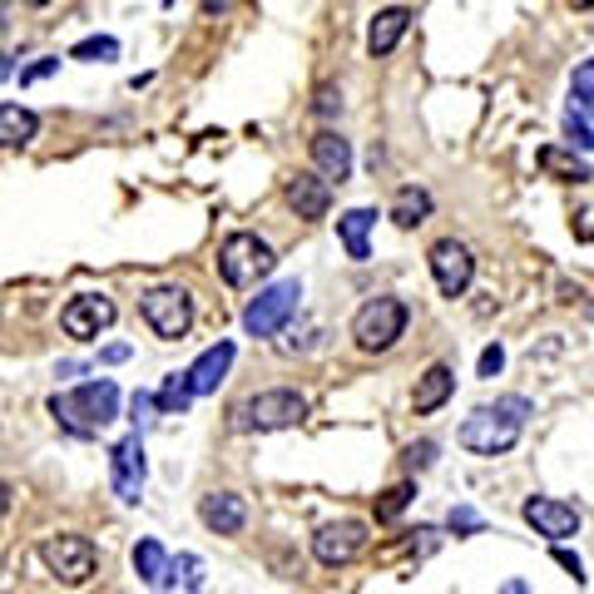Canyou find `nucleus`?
<instances>
[{"label":"nucleus","mask_w":594,"mask_h":594,"mask_svg":"<svg viewBox=\"0 0 594 594\" xmlns=\"http://www.w3.org/2000/svg\"><path fill=\"white\" fill-rule=\"evenodd\" d=\"M530 417V401L525 397H501L495 407H475L461 427V445L475 455H501L520 441V427Z\"/></svg>","instance_id":"nucleus-1"},{"label":"nucleus","mask_w":594,"mask_h":594,"mask_svg":"<svg viewBox=\"0 0 594 594\" xmlns=\"http://www.w3.org/2000/svg\"><path fill=\"white\" fill-rule=\"evenodd\" d=\"M50 411H55V421L70 437H94L100 427H110L120 417V387L114 381H84L65 397H50Z\"/></svg>","instance_id":"nucleus-2"},{"label":"nucleus","mask_w":594,"mask_h":594,"mask_svg":"<svg viewBox=\"0 0 594 594\" xmlns=\"http://www.w3.org/2000/svg\"><path fill=\"white\" fill-rule=\"evenodd\" d=\"M273 268H278V258H273V248L258 238V233H233V238H223L218 273H223L228 288H253V283L268 278Z\"/></svg>","instance_id":"nucleus-3"},{"label":"nucleus","mask_w":594,"mask_h":594,"mask_svg":"<svg viewBox=\"0 0 594 594\" xmlns=\"http://www.w3.org/2000/svg\"><path fill=\"white\" fill-rule=\"evenodd\" d=\"M307 417V401L297 391H258L233 407V431H283Z\"/></svg>","instance_id":"nucleus-4"},{"label":"nucleus","mask_w":594,"mask_h":594,"mask_svg":"<svg viewBox=\"0 0 594 594\" xmlns=\"http://www.w3.org/2000/svg\"><path fill=\"white\" fill-rule=\"evenodd\" d=\"M401 332H407V303L401 297H371L352 317V337L362 352H387V347H397Z\"/></svg>","instance_id":"nucleus-5"},{"label":"nucleus","mask_w":594,"mask_h":594,"mask_svg":"<svg viewBox=\"0 0 594 594\" xmlns=\"http://www.w3.org/2000/svg\"><path fill=\"white\" fill-rule=\"evenodd\" d=\"M140 313L164 342H178V337L194 327V297L184 288H174V283H164V288H148L140 297Z\"/></svg>","instance_id":"nucleus-6"},{"label":"nucleus","mask_w":594,"mask_h":594,"mask_svg":"<svg viewBox=\"0 0 594 594\" xmlns=\"http://www.w3.org/2000/svg\"><path fill=\"white\" fill-rule=\"evenodd\" d=\"M297 297H303V283H297V278L273 283V288H263L248 307H243V327H248L253 337L283 332V327H288V317L297 313Z\"/></svg>","instance_id":"nucleus-7"},{"label":"nucleus","mask_w":594,"mask_h":594,"mask_svg":"<svg viewBox=\"0 0 594 594\" xmlns=\"http://www.w3.org/2000/svg\"><path fill=\"white\" fill-rule=\"evenodd\" d=\"M40 560H45V570L60 580V585L80 590L84 580L94 575V545L84 535H55L40 545Z\"/></svg>","instance_id":"nucleus-8"},{"label":"nucleus","mask_w":594,"mask_h":594,"mask_svg":"<svg viewBox=\"0 0 594 594\" xmlns=\"http://www.w3.org/2000/svg\"><path fill=\"white\" fill-rule=\"evenodd\" d=\"M362 550H367V525L362 520H337V525H322L313 535V555H317V565H327V570L352 565Z\"/></svg>","instance_id":"nucleus-9"},{"label":"nucleus","mask_w":594,"mask_h":594,"mask_svg":"<svg viewBox=\"0 0 594 594\" xmlns=\"http://www.w3.org/2000/svg\"><path fill=\"white\" fill-rule=\"evenodd\" d=\"M110 322H114V303L104 293L70 297L65 313H60V327H65V337H74V342H94V337H100Z\"/></svg>","instance_id":"nucleus-10"},{"label":"nucleus","mask_w":594,"mask_h":594,"mask_svg":"<svg viewBox=\"0 0 594 594\" xmlns=\"http://www.w3.org/2000/svg\"><path fill=\"white\" fill-rule=\"evenodd\" d=\"M431 278H437V288L445 297H461L465 288H471V278H475L471 248H465V243H455V238H441L437 248H431Z\"/></svg>","instance_id":"nucleus-11"},{"label":"nucleus","mask_w":594,"mask_h":594,"mask_svg":"<svg viewBox=\"0 0 594 594\" xmlns=\"http://www.w3.org/2000/svg\"><path fill=\"white\" fill-rule=\"evenodd\" d=\"M110 481H114V495H120L124 505H134L144 495V441H140V431L124 437L110 451Z\"/></svg>","instance_id":"nucleus-12"},{"label":"nucleus","mask_w":594,"mask_h":594,"mask_svg":"<svg viewBox=\"0 0 594 594\" xmlns=\"http://www.w3.org/2000/svg\"><path fill=\"white\" fill-rule=\"evenodd\" d=\"M520 515H525L545 540H555V545H565L570 535H580V511L565 501H550V495H530V501L520 505Z\"/></svg>","instance_id":"nucleus-13"},{"label":"nucleus","mask_w":594,"mask_h":594,"mask_svg":"<svg viewBox=\"0 0 594 594\" xmlns=\"http://www.w3.org/2000/svg\"><path fill=\"white\" fill-rule=\"evenodd\" d=\"M198 520H204L214 535H238V530L248 525V505H243V495H233V491H214V495H204V505H198Z\"/></svg>","instance_id":"nucleus-14"},{"label":"nucleus","mask_w":594,"mask_h":594,"mask_svg":"<svg viewBox=\"0 0 594 594\" xmlns=\"http://www.w3.org/2000/svg\"><path fill=\"white\" fill-rule=\"evenodd\" d=\"M233 357H238V347H233V342H218V347H208V352L198 357L194 367H188V387H194V397H208V391L223 387V377H228Z\"/></svg>","instance_id":"nucleus-15"},{"label":"nucleus","mask_w":594,"mask_h":594,"mask_svg":"<svg viewBox=\"0 0 594 594\" xmlns=\"http://www.w3.org/2000/svg\"><path fill=\"white\" fill-rule=\"evenodd\" d=\"M288 204L297 208V218H327L332 208V184L322 174H297L288 184Z\"/></svg>","instance_id":"nucleus-16"},{"label":"nucleus","mask_w":594,"mask_h":594,"mask_svg":"<svg viewBox=\"0 0 594 594\" xmlns=\"http://www.w3.org/2000/svg\"><path fill=\"white\" fill-rule=\"evenodd\" d=\"M313 164H317V174L327 178V184H342L347 174H352V144L342 140V134H332V130H322L313 140Z\"/></svg>","instance_id":"nucleus-17"},{"label":"nucleus","mask_w":594,"mask_h":594,"mask_svg":"<svg viewBox=\"0 0 594 594\" xmlns=\"http://www.w3.org/2000/svg\"><path fill=\"white\" fill-rule=\"evenodd\" d=\"M407 25H411V10L407 6L381 10V16L371 20V30H367V50H371V55H391V50H397V40L407 35Z\"/></svg>","instance_id":"nucleus-18"},{"label":"nucleus","mask_w":594,"mask_h":594,"mask_svg":"<svg viewBox=\"0 0 594 594\" xmlns=\"http://www.w3.org/2000/svg\"><path fill=\"white\" fill-rule=\"evenodd\" d=\"M451 391H455V371L451 367H427V377L417 381V417H431V411L437 407H445V401H451Z\"/></svg>","instance_id":"nucleus-19"},{"label":"nucleus","mask_w":594,"mask_h":594,"mask_svg":"<svg viewBox=\"0 0 594 594\" xmlns=\"http://www.w3.org/2000/svg\"><path fill=\"white\" fill-rule=\"evenodd\" d=\"M371 223H377V214H371V208H347V214L337 218V238H342L347 258H357V263H367V258H371V248H367Z\"/></svg>","instance_id":"nucleus-20"},{"label":"nucleus","mask_w":594,"mask_h":594,"mask_svg":"<svg viewBox=\"0 0 594 594\" xmlns=\"http://www.w3.org/2000/svg\"><path fill=\"white\" fill-rule=\"evenodd\" d=\"M40 134V120L20 104H0V148H25Z\"/></svg>","instance_id":"nucleus-21"},{"label":"nucleus","mask_w":594,"mask_h":594,"mask_svg":"<svg viewBox=\"0 0 594 594\" xmlns=\"http://www.w3.org/2000/svg\"><path fill=\"white\" fill-rule=\"evenodd\" d=\"M391 218H397V228H417V223L431 218V194L417 184H407L397 194V204H391Z\"/></svg>","instance_id":"nucleus-22"},{"label":"nucleus","mask_w":594,"mask_h":594,"mask_svg":"<svg viewBox=\"0 0 594 594\" xmlns=\"http://www.w3.org/2000/svg\"><path fill=\"white\" fill-rule=\"evenodd\" d=\"M134 570H140V580H148V585H164V575H168L164 545H158V540H140V545H134Z\"/></svg>","instance_id":"nucleus-23"},{"label":"nucleus","mask_w":594,"mask_h":594,"mask_svg":"<svg viewBox=\"0 0 594 594\" xmlns=\"http://www.w3.org/2000/svg\"><path fill=\"white\" fill-rule=\"evenodd\" d=\"M188 401H194V387H188V371H174V377L164 381V391L154 397V407L164 411V417H184Z\"/></svg>","instance_id":"nucleus-24"},{"label":"nucleus","mask_w":594,"mask_h":594,"mask_svg":"<svg viewBox=\"0 0 594 594\" xmlns=\"http://www.w3.org/2000/svg\"><path fill=\"white\" fill-rule=\"evenodd\" d=\"M168 585H178V594H198L204 590V560L198 555H178V560H168Z\"/></svg>","instance_id":"nucleus-25"},{"label":"nucleus","mask_w":594,"mask_h":594,"mask_svg":"<svg viewBox=\"0 0 594 594\" xmlns=\"http://www.w3.org/2000/svg\"><path fill=\"white\" fill-rule=\"evenodd\" d=\"M570 110L580 114V120H594V60L575 70V80H570Z\"/></svg>","instance_id":"nucleus-26"},{"label":"nucleus","mask_w":594,"mask_h":594,"mask_svg":"<svg viewBox=\"0 0 594 594\" xmlns=\"http://www.w3.org/2000/svg\"><path fill=\"white\" fill-rule=\"evenodd\" d=\"M540 168H550V174L570 178V184H585V178H590V164H585V158H570V154H560V148H540Z\"/></svg>","instance_id":"nucleus-27"},{"label":"nucleus","mask_w":594,"mask_h":594,"mask_svg":"<svg viewBox=\"0 0 594 594\" xmlns=\"http://www.w3.org/2000/svg\"><path fill=\"white\" fill-rule=\"evenodd\" d=\"M114 55H120V40H114V35L80 40V45L70 50V60H114Z\"/></svg>","instance_id":"nucleus-28"},{"label":"nucleus","mask_w":594,"mask_h":594,"mask_svg":"<svg viewBox=\"0 0 594 594\" xmlns=\"http://www.w3.org/2000/svg\"><path fill=\"white\" fill-rule=\"evenodd\" d=\"M565 134H570V144H575L580 154H590V148H594V130H590V120H580L575 110H565Z\"/></svg>","instance_id":"nucleus-29"},{"label":"nucleus","mask_w":594,"mask_h":594,"mask_svg":"<svg viewBox=\"0 0 594 594\" xmlns=\"http://www.w3.org/2000/svg\"><path fill=\"white\" fill-rule=\"evenodd\" d=\"M411 495H417V491H411V485H391V491H387V501L377 505V520H397V515L411 505Z\"/></svg>","instance_id":"nucleus-30"},{"label":"nucleus","mask_w":594,"mask_h":594,"mask_svg":"<svg viewBox=\"0 0 594 594\" xmlns=\"http://www.w3.org/2000/svg\"><path fill=\"white\" fill-rule=\"evenodd\" d=\"M55 70H60V60L45 55V60H35L30 70H20V84H35V80H45V74H55Z\"/></svg>","instance_id":"nucleus-31"},{"label":"nucleus","mask_w":594,"mask_h":594,"mask_svg":"<svg viewBox=\"0 0 594 594\" xmlns=\"http://www.w3.org/2000/svg\"><path fill=\"white\" fill-rule=\"evenodd\" d=\"M407 461L417 465V471H427V465L437 461V441H417V445H411V451H407Z\"/></svg>","instance_id":"nucleus-32"},{"label":"nucleus","mask_w":594,"mask_h":594,"mask_svg":"<svg viewBox=\"0 0 594 594\" xmlns=\"http://www.w3.org/2000/svg\"><path fill=\"white\" fill-rule=\"evenodd\" d=\"M501 367H505V352L501 347H485L481 352V377H501Z\"/></svg>","instance_id":"nucleus-33"},{"label":"nucleus","mask_w":594,"mask_h":594,"mask_svg":"<svg viewBox=\"0 0 594 594\" xmlns=\"http://www.w3.org/2000/svg\"><path fill=\"white\" fill-rule=\"evenodd\" d=\"M134 427H148V411H154V397H148V391H134Z\"/></svg>","instance_id":"nucleus-34"},{"label":"nucleus","mask_w":594,"mask_h":594,"mask_svg":"<svg viewBox=\"0 0 594 594\" xmlns=\"http://www.w3.org/2000/svg\"><path fill=\"white\" fill-rule=\"evenodd\" d=\"M555 560H560V570H570L575 580H585V565H580V555H570L565 545H555Z\"/></svg>","instance_id":"nucleus-35"},{"label":"nucleus","mask_w":594,"mask_h":594,"mask_svg":"<svg viewBox=\"0 0 594 594\" xmlns=\"http://www.w3.org/2000/svg\"><path fill=\"white\" fill-rule=\"evenodd\" d=\"M451 530H481V515L461 505V511H451Z\"/></svg>","instance_id":"nucleus-36"},{"label":"nucleus","mask_w":594,"mask_h":594,"mask_svg":"<svg viewBox=\"0 0 594 594\" xmlns=\"http://www.w3.org/2000/svg\"><path fill=\"white\" fill-rule=\"evenodd\" d=\"M332 110H342V94H337V90H322V94H317V114H332Z\"/></svg>","instance_id":"nucleus-37"},{"label":"nucleus","mask_w":594,"mask_h":594,"mask_svg":"<svg viewBox=\"0 0 594 594\" xmlns=\"http://www.w3.org/2000/svg\"><path fill=\"white\" fill-rule=\"evenodd\" d=\"M124 357H130V347L114 342V347H104V352H100V362H124Z\"/></svg>","instance_id":"nucleus-38"},{"label":"nucleus","mask_w":594,"mask_h":594,"mask_svg":"<svg viewBox=\"0 0 594 594\" xmlns=\"http://www.w3.org/2000/svg\"><path fill=\"white\" fill-rule=\"evenodd\" d=\"M233 6V0H204V10H208V16H218V10H228Z\"/></svg>","instance_id":"nucleus-39"},{"label":"nucleus","mask_w":594,"mask_h":594,"mask_svg":"<svg viewBox=\"0 0 594 594\" xmlns=\"http://www.w3.org/2000/svg\"><path fill=\"white\" fill-rule=\"evenodd\" d=\"M6 511H10V485L0 481V515H6Z\"/></svg>","instance_id":"nucleus-40"},{"label":"nucleus","mask_w":594,"mask_h":594,"mask_svg":"<svg viewBox=\"0 0 594 594\" xmlns=\"http://www.w3.org/2000/svg\"><path fill=\"white\" fill-rule=\"evenodd\" d=\"M6 74H10V60H6V55H0V80H6Z\"/></svg>","instance_id":"nucleus-41"},{"label":"nucleus","mask_w":594,"mask_h":594,"mask_svg":"<svg viewBox=\"0 0 594 594\" xmlns=\"http://www.w3.org/2000/svg\"><path fill=\"white\" fill-rule=\"evenodd\" d=\"M570 6H575V10H585V6H594V0H570Z\"/></svg>","instance_id":"nucleus-42"},{"label":"nucleus","mask_w":594,"mask_h":594,"mask_svg":"<svg viewBox=\"0 0 594 594\" xmlns=\"http://www.w3.org/2000/svg\"><path fill=\"white\" fill-rule=\"evenodd\" d=\"M35 6H50V0H35Z\"/></svg>","instance_id":"nucleus-43"},{"label":"nucleus","mask_w":594,"mask_h":594,"mask_svg":"<svg viewBox=\"0 0 594 594\" xmlns=\"http://www.w3.org/2000/svg\"><path fill=\"white\" fill-rule=\"evenodd\" d=\"M590 317H594V307H590Z\"/></svg>","instance_id":"nucleus-44"}]
</instances>
